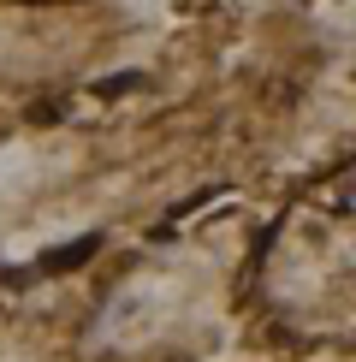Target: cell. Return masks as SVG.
I'll return each instance as SVG.
<instances>
[{
    "instance_id": "obj_1",
    "label": "cell",
    "mask_w": 356,
    "mask_h": 362,
    "mask_svg": "<svg viewBox=\"0 0 356 362\" xmlns=\"http://www.w3.org/2000/svg\"><path fill=\"white\" fill-rule=\"evenodd\" d=\"M95 250H101V238H78V244H66L59 255H42V274H71V267H83Z\"/></svg>"
},
{
    "instance_id": "obj_2",
    "label": "cell",
    "mask_w": 356,
    "mask_h": 362,
    "mask_svg": "<svg viewBox=\"0 0 356 362\" xmlns=\"http://www.w3.org/2000/svg\"><path fill=\"white\" fill-rule=\"evenodd\" d=\"M131 89H143V78H137V71H125V78H107V83H95V95L107 101V95H131Z\"/></svg>"
},
{
    "instance_id": "obj_3",
    "label": "cell",
    "mask_w": 356,
    "mask_h": 362,
    "mask_svg": "<svg viewBox=\"0 0 356 362\" xmlns=\"http://www.w3.org/2000/svg\"><path fill=\"white\" fill-rule=\"evenodd\" d=\"M30 6H71V0H30Z\"/></svg>"
}]
</instances>
